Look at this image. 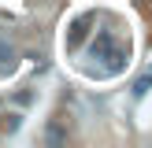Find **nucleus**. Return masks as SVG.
Instances as JSON below:
<instances>
[{
	"label": "nucleus",
	"mask_w": 152,
	"mask_h": 148,
	"mask_svg": "<svg viewBox=\"0 0 152 148\" xmlns=\"http://www.w3.org/2000/svg\"><path fill=\"white\" fill-rule=\"evenodd\" d=\"M89 22H93V15H78V19L71 22V33H67V48H78V44L86 41V33H89Z\"/></svg>",
	"instance_id": "1"
},
{
	"label": "nucleus",
	"mask_w": 152,
	"mask_h": 148,
	"mask_svg": "<svg viewBox=\"0 0 152 148\" xmlns=\"http://www.w3.org/2000/svg\"><path fill=\"white\" fill-rule=\"evenodd\" d=\"M15 63H19V52L7 41H0V70H15Z\"/></svg>",
	"instance_id": "2"
},
{
	"label": "nucleus",
	"mask_w": 152,
	"mask_h": 148,
	"mask_svg": "<svg viewBox=\"0 0 152 148\" xmlns=\"http://www.w3.org/2000/svg\"><path fill=\"white\" fill-rule=\"evenodd\" d=\"M148 89H152V70L145 74V78H137V85H134V93H137V96H145Z\"/></svg>",
	"instance_id": "3"
},
{
	"label": "nucleus",
	"mask_w": 152,
	"mask_h": 148,
	"mask_svg": "<svg viewBox=\"0 0 152 148\" xmlns=\"http://www.w3.org/2000/svg\"><path fill=\"white\" fill-rule=\"evenodd\" d=\"M45 141H48V144H63V130H56V126H48V133H45Z\"/></svg>",
	"instance_id": "4"
},
{
	"label": "nucleus",
	"mask_w": 152,
	"mask_h": 148,
	"mask_svg": "<svg viewBox=\"0 0 152 148\" xmlns=\"http://www.w3.org/2000/svg\"><path fill=\"white\" fill-rule=\"evenodd\" d=\"M0 126H4L7 133H15V130H19V115H7V118H0Z\"/></svg>",
	"instance_id": "5"
}]
</instances>
